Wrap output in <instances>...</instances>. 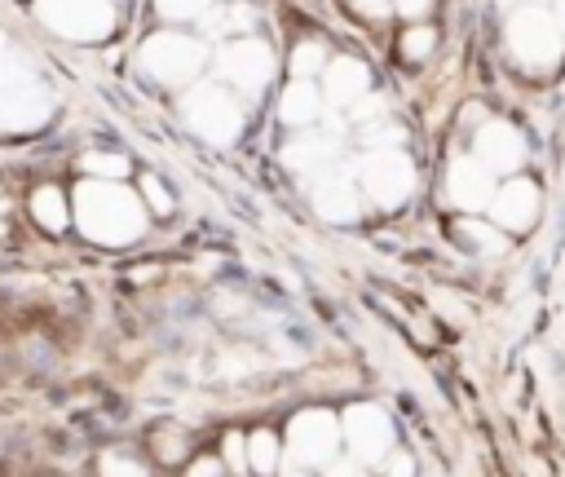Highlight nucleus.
Instances as JSON below:
<instances>
[{"label": "nucleus", "mask_w": 565, "mask_h": 477, "mask_svg": "<svg viewBox=\"0 0 565 477\" xmlns=\"http://www.w3.org/2000/svg\"><path fill=\"white\" fill-rule=\"evenodd\" d=\"M282 119L287 124H313L318 119V93L309 80H296L287 93H282Z\"/></svg>", "instance_id": "f3484780"}, {"label": "nucleus", "mask_w": 565, "mask_h": 477, "mask_svg": "<svg viewBox=\"0 0 565 477\" xmlns=\"http://www.w3.org/2000/svg\"><path fill=\"white\" fill-rule=\"evenodd\" d=\"M428 49H433V31H424V26L402 40V53H406V57H428Z\"/></svg>", "instance_id": "4be33fe9"}, {"label": "nucleus", "mask_w": 565, "mask_h": 477, "mask_svg": "<svg viewBox=\"0 0 565 477\" xmlns=\"http://www.w3.org/2000/svg\"><path fill=\"white\" fill-rule=\"evenodd\" d=\"M221 71H225L238 88L256 93V88L269 84V75H274V57H269V49H265L260 40H238V44H230V49L221 53Z\"/></svg>", "instance_id": "6e6552de"}, {"label": "nucleus", "mask_w": 565, "mask_h": 477, "mask_svg": "<svg viewBox=\"0 0 565 477\" xmlns=\"http://www.w3.org/2000/svg\"><path fill=\"white\" fill-rule=\"evenodd\" d=\"M318 66H322V44H318V40H305V44L291 53V71H296V80H309Z\"/></svg>", "instance_id": "6ab92c4d"}, {"label": "nucleus", "mask_w": 565, "mask_h": 477, "mask_svg": "<svg viewBox=\"0 0 565 477\" xmlns=\"http://www.w3.org/2000/svg\"><path fill=\"white\" fill-rule=\"evenodd\" d=\"M35 13L44 26H53L57 35H71V40H97L115 22V9L106 0H40Z\"/></svg>", "instance_id": "20e7f679"}, {"label": "nucleus", "mask_w": 565, "mask_h": 477, "mask_svg": "<svg viewBox=\"0 0 565 477\" xmlns=\"http://www.w3.org/2000/svg\"><path fill=\"white\" fill-rule=\"evenodd\" d=\"M327 477H358V473H353V464H331Z\"/></svg>", "instance_id": "c85d7f7f"}, {"label": "nucleus", "mask_w": 565, "mask_h": 477, "mask_svg": "<svg viewBox=\"0 0 565 477\" xmlns=\"http://www.w3.org/2000/svg\"><path fill=\"white\" fill-rule=\"evenodd\" d=\"M274 455H278V451H274V442H269L265 433H256V437H252V459H256V468H260V473H269V468H274Z\"/></svg>", "instance_id": "5701e85b"}, {"label": "nucleus", "mask_w": 565, "mask_h": 477, "mask_svg": "<svg viewBox=\"0 0 565 477\" xmlns=\"http://www.w3.org/2000/svg\"><path fill=\"white\" fill-rule=\"evenodd\" d=\"M393 477H411V459H406V455L393 459Z\"/></svg>", "instance_id": "cd10ccee"}, {"label": "nucleus", "mask_w": 565, "mask_h": 477, "mask_svg": "<svg viewBox=\"0 0 565 477\" xmlns=\"http://www.w3.org/2000/svg\"><path fill=\"white\" fill-rule=\"evenodd\" d=\"M84 168H88V172H102V177H119L128 163H124V155H88Z\"/></svg>", "instance_id": "aec40b11"}, {"label": "nucleus", "mask_w": 565, "mask_h": 477, "mask_svg": "<svg viewBox=\"0 0 565 477\" xmlns=\"http://www.w3.org/2000/svg\"><path fill=\"white\" fill-rule=\"evenodd\" d=\"M31 208H35V216H40V225H49V230H62V225H66V203H62V194H57L53 186H44V190L31 199Z\"/></svg>", "instance_id": "a211bd4d"}, {"label": "nucleus", "mask_w": 565, "mask_h": 477, "mask_svg": "<svg viewBox=\"0 0 565 477\" xmlns=\"http://www.w3.org/2000/svg\"><path fill=\"white\" fill-rule=\"evenodd\" d=\"M0 57H4V35H0Z\"/></svg>", "instance_id": "2f4dec72"}, {"label": "nucleus", "mask_w": 565, "mask_h": 477, "mask_svg": "<svg viewBox=\"0 0 565 477\" xmlns=\"http://www.w3.org/2000/svg\"><path fill=\"white\" fill-rule=\"evenodd\" d=\"M362 93H366V66L353 62V57H335V62L327 66V97H331L335 106H349V102H358Z\"/></svg>", "instance_id": "ddd939ff"}, {"label": "nucleus", "mask_w": 565, "mask_h": 477, "mask_svg": "<svg viewBox=\"0 0 565 477\" xmlns=\"http://www.w3.org/2000/svg\"><path fill=\"white\" fill-rule=\"evenodd\" d=\"M168 18H199L207 9V0H154Z\"/></svg>", "instance_id": "412c9836"}, {"label": "nucleus", "mask_w": 565, "mask_h": 477, "mask_svg": "<svg viewBox=\"0 0 565 477\" xmlns=\"http://www.w3.org/2000/svg\"><path fill=\"white\" fill-rule=\"evenodd\" d=\"M331 155H335V141H327V137H300L287 146V163L296 172H318L331 163Z\"/></svg>", "instance_id": "dca6fc26"}, {"label": "nucleus", "mask_w": 565, "mask_h": 477, "mask_svg": "<svg viewBox=\"0 0 565 477\" xmlns=\"http://www.w3.org/2000/svg\"><path fill=\"white\" fill-rule=\"evenodd\" d=\"M49 115V97L26 66L0 57V128H35Z\"/></svg>", "instance_id": "f03ea898"}, {"label": "nucleus", "mask_w": 565, "mask_h": 477, "mask_svg": "<svg viewBox=\"0 0 565 477\" xmlns=\"http://www.w3.org/2000/svg\"><path fill=\"white\" fill-rule=\"evenodd\" d=\"M362 4V13H384V0H358Z\"/></svg>", "instance_id": "c756f323"}, {"label": "nucleus", "mask_w": 565, "mask_h": 477, "mask_svg": "<svg viewBox=\"0 0 565 477\" xmlns=\"http://www.w3.org/2000/svg\"><path fill=\"white\" fill-rule=\"evenodd\" d=\"M508 44L525 66H552L561 57V22L547 9H516L508 22Z\"/></svg>", "instance_id": "7ed1b4c3"}, {"label": "nucleus", "mask_w": 565, "mask_h": 477, "mask_svg": "<svg viewBox=\"0 0 565 477\" xmlns=\"http://www.w3.org/2000/svg\"><path fill=\"white\" fill-rule=\"evenodd\" d=\"M490 186H494V181H490V168L477 163V159H459V163L450 168V199H455L459 208H468V212H477V208H486V203L494 199Z\"/></svg>", "instance_id": "9d476101"}, {"label": "nucleus", "mask_w": 565, "mask_h": 477, "mask_svg": "<svg viewBox=\"0 0 565 477\" xmlns=\"http://www.w3.org/2000/svg\"><path fill=\"white\" fill-rule=\"evenodd\" d=\"M349 437H353V446L362 451V455H380L384 446H388V424H384V415L380 411H353V420H349Z\"/></svg>", "instance_id": "4468645a"}, {"label": "nucleus", "mask_w": 565, "mask_h": 477, "mask_svg": "<svg viewBox=\"0 0 565 477\" xmlns=\"http://www.w3.org/2000/svg\"><path fill=\"white\" fill-rule=\"evenodd\" d=\"M141 66L163 84H185L203 66V44L185 35H150L141 49Z\"/></svg>", "instance_id": "423d86ee"}, {"label": "nucleus", "mask_w": 565, "mask_h": 477, "mask_svg": "<svg viewBox=\"0 0 565 477\" xmlns=\"http://www.w3.org/2000/svg\"><path fill=\"white\" fill-rule=\"evenodd\" d=\"M313 203L327 221H349L358 212V194H353V181L344 172H322L318 186H313Z\"/></svg>", "instance_id": "f8f14e48"}, {"label": "nucleus", "mask_w": 565, "mask_h": 477, "mask_svg": "<svg viewBox=\"0 0 565 477\" xmlns=\"http://www.w3.org/2000/svg\"><path fill=\"white\" fill-rule=\"evenodd\" d=\"M397 9H402V13H411V18H419V13L428 9V0H397Z\"/></svg>", "instance_id": "bb28decb"}, {"label": "nucleus", "mask_w": 565, "mask_h": 477, "mask_svg": "<svg viewBox=\"0 0 565 477\" xmlns=\"http://www.w3.org/2000/svg\"><path fill=\"white\" fill-rule=\"evenodd\" d=\"M291 433H296V451H300L305 459L327 455V446L335 442L331 420H322V415H305V420H296V424H291Z\"/></svg>", "instance_id": "2eb2a0df"}, {"label": "nucleus", "mask_w": 565, "mask_h": 477, "mask_svg": "<svg viewBox=\"0 0 565 477\" xmlns=\"http://www.w3.org/2000/svg\"><path fill=\"white\" fill-rule=\"evenodd\" d=\"M185 119L194 124V132H203L216 146L234 141L238 137V124H243L238 119V106L221 88H212V84H199L194 93H185Z\"/></svg>", "instance_id": "0eeeda50"}, {"label": "nucleus", "mask_w": 565, "mask_h": 477, "mask_svg": "<svg viewBox=\"0 0 565 477\" xmlns=\"http://www.w3.org/2000/svg\"><path fill=\"white\" fill-rule=\"evenodd\" d=\"M141 186H146V194H150V203H154L159 212H168V208H172V199H168V190H163V186H159L154 177H146Z\"/></svg>", "instance_id": "a878e982"}, {"label": "nucleus", "mask_w": 565, "mask_h": 477, "mask_svg": "<svg viewBox=\"0 0 565 477\" xmlns=\"http://www.w3.org/2000/svg\"><path fill=\"white\" fill-rule=\"evenodd\" d=\"M106 477H141V468H137L132 459H119V455H110V459H106Z\"/></svg>", "instance_id": "393cba45"}, {"label": "nucleus", "mask_w": 565, "mask_h": 477, "mask_svg": "<svg viewBox=\"0 0 565 477\" xmlns=\"http://www.w3.org/2000/svg\"><path fill=\"white\" fill-rule=\"evenodd\" d=\"M380 115H384V97H366V93H362V97L353 102V119H380Z\"/></svg>", "instance_id": "b1692460"}, {"label": "nucleus", "mask_w": 565, "mask_h": 477, "mask_svg": "<svg viewBox=\"0 0 565 477\" xmlns=\"http://www.w3.org/2000/svg\"><path fill=\"white\" fill-rule=\"evenodd\" d=\"M556 9H561V26H565V0H561V4H556Z\"/></svg>", "instance_id": "7c9ffc66"}, {"label": "nucleus", "mask_w": 565, "mask_h": 477, "mask_svg": "<svg viewBox=\"0 0 565 477\" xmlns=\"http://www.w3.org/2000/svg\"><path fill=\"white\" fill-rule=\"evenodd\" d=\"M490 208H494V221H499V225H508V230H525V225L534 221L539 194H534L530 181H512V186H503V190L490 199Z\"/></svg>", "instance_id": "9b49d317"}, {"label": "nucleus", "mask_w": 565, "mask_h": 477, "mask_svg": "<svg viewBox=\"0 0 565 477\" xmlns=\"http://www.w3.org/2000/svg\"><path fill=\"white\" fill-rule=\"evenodd\" d=\"M477 155H481L486 168L512 172L521 163V155H525V141H521V132L512 124H486L481 137H477Z\"/></svg>", "instance_id": "1a4fd4ad"}, {"label": "nucleus", "mask_w": 565, "mask_h": 477, "mask_svg": "<svg viewBox=\"0 0 565 477\" xmlns=\"http://www.w3.org/2000/svg\"><path fill=\"white\" fill-rule=\"evenodd\" d=\"M79 225L102 243H128L146 230V212L124 186L84 181L79 186Z\"/></svg>", "instance_id": "f257e3e1"}, {"label": "nucleus", "mask_w": 565, "mask_h": 477, "mask_svg": "<svg viewBox=\"0 0 565 477\" xmlns=\"http://www.w3.org/2000/svg\"><path fill=\"white\" fill-rule=\"evenodd\" d=\"M358 177H362L366 194H371L375 203H384V208L402 203V199L411 194V186H415V168L406 163L402 150H388V146L371 150V155L358 163Z\"/></svg>", "instance_id": "39448f33"}]
</instances>
